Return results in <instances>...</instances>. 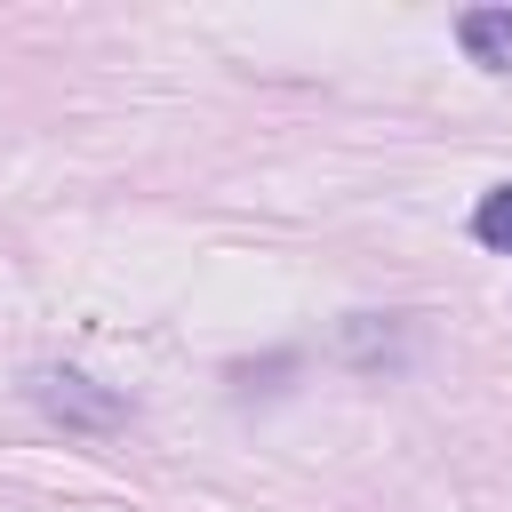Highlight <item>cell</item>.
I'll list each match as a JSON object with an SVG mask.
<instances>
[{
	"label": "cell",
	"mask_w": 512,
	"mask_h": 512,
	"mask_svg": "<svg viewBox=\"0 0 512 512\" xmlns=\"http://www.w3.org/2000/svg\"><path fill=\"white\" fill-rule=\"evenodd\" d=\"M472 240L496 248V256H512V184L480 192V208H472Z\"/></svg>",
	"instance_id": "cell-3"
},
{
	"label": "cell",
	"mask_w": 512,
	"mask_h": 512,
	"mask_svg": "<svg viewBox=\"0 0 512 512\" xmlns=\"http://www.w3.org/2000/svg\"><path fill=\"white\" fill-rule=\"evenodd\" d=\"M456 40H464V56L480 72H512V8H464Z\"/></svg>",
	"instance_id": "cell-2"
},
{
	"label": "cell",
	"mask_w": 512,
	"mask_h": 512,
	"mask_svg": "<svg viewBox=\"0 0 512 512\" xmlns=\"http://www.w3.org/2000/svg\"><path fill=\"white\" fill-rule=\"evenodd\" d=\"M24 400H32L48 424H64V432H96V440L128 424V400H120L112 384H96L88 368H64V360L24 368Z\"/></svg>",
	"instance_id": "cell-1"
}]
</instances>
